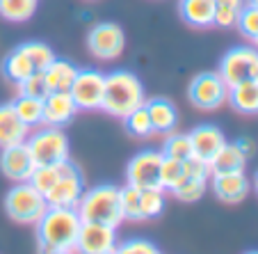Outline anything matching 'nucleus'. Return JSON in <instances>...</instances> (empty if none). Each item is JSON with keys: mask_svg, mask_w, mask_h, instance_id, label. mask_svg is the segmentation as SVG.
<instances>
[{"mask_svg": "<svg viewBox=\"0 0 258 254\" xmlns=\"http://www.w3.org/2000/svg\"><path fill=\"white\" fill-rule=\"evenodd\" d=\"M80 215L76 209L67 206H48L41 220L37 222V238H39V252H57V249L76 247V238L80 231Z\"/></svg>", "mask_w": 258, "mask_h": 254, "instance_id": "1", "label": "nucleus"}, {"mask_svg": "<svg viewBox=\"0 0 258 254\" xmlns=\"http://www.w3.org/2000/svg\"><path fill=\"white\" fill-rule=\"evenodd\" d=\"M146 103V92L142 80L131 71H112L105 76V94H103L101 110L114 115V117H126L135 108Z\"/></svg>", "mask_w": 258, "mask_h": 254, "instance_id": "2", "label": "nucleus"}, {"mask_svg": "<svg viewBox=\"0 0 258 254\" xmlns=\"http://www.w3.org/2000/svg\"><path fill=\"white\" fill-rule=\"evenodd\" d=\"M76 211L83 222H98L114 229L126 220L121 211V199H119V188L112 183H101L89 190H83Z\"/></svg>", "mask_w": 258, "mask_h": 254, "instance_id": "3", "label": "nucleus"}, {"mask_svg": "<svg viewBox=\"0 0 258 254\" xmlns=\"http://www.w3.org/2000/svg\"><path fill=\"white\" fill-rule=\"evenodd\" d=\"M5 211L14 222L21 225H37L41 220V215L48 211V201L34 186L25 183H16L7 190L5 195Z\"/></svg>", "mask_w": 258, "mask_h": 254, "instance_id": "4", "label": "nucleus"}, {"mask_svg": "<svg viewBox=\"0 0 258 254\" xmlns=\"http://www.w3.org/2000/svg\"><path fill=\"white\" fill-rule=\"evenodd\" d=\"M37 165H57L69 158V137L62 128L44 126L25 140Z\"/></svg>", "mask_w": 258, "mask_h": 254, "instance_id": "5", "label": "nucleus"}, {"mask_svg": "<svg viewBox=\"0 0 258 254\" xmlns=\"http://www.w3.org/2000/svg\"><path fill=\"white\" fill-rule=\"evenodd\" d=\"M187 98L197 110H217L226 103L229 98V85L224 83V78L217 74V71H204V74H197L190 80V87H187Z\"/></svg>", "mask_w": 258, "mask_h": 254, "instance_id": "6", "label": "nucleus"}, {"mask_svg": "<svg viewBox=\"0 0 258 254\" xmlns=\"http://www.w3.org/2000/svg\"><path fill=\"white\" fill-rule=\"evenodd\" d=\"M224 83L238 85L242 80H258V48L256 46H235L222 55L217 71Z\"/></svg>", "mask_w": 258, "mask_h": 254, "instance_id": "7", "label": "nucleus"}, {"mask_svg": "<svg viewBox=\"0 0 258 254\" xmlns=\"http://www.w3.org/2000/svg\"><path fill=\"white\" fill-rule=\"evenodd\" d=\"M87 48L98 60H117L126 48V34L121 25L112 21L96 23L87 34Z\"/></svg>", "mask_w": 258, "mask_h": 254, "instance_id": "8", "label": "nucleus"}, {"mask_svg": "<svg viewBox=\"0 0 258 254\" xmlns=\"http://www.w3.org/2000/svg\"><path fill=\"white\" fill-rule=\"evenodd\" d=\"M69 94L73 96L78 110H101L105 94V74L96 69H78Z\"/></svg>", "mask_w": 258, "mask_h": 254, "instance_id": "9", "label": "nucleus"}, {"mask_svg": "<svg viewBox=\"0 0 258 254\" xmlns=\"http://www.w3.org/2000/svg\"><path fill=\"white\" fill-rule=\"evenodd\" d=\"M160 165H162V151L144 149L135 154L126 167V179L131 186L137 188H162L160 186Z\"/></svg>", "mask_w": 258, "mask_h": 254, "instance_id": "10", "label": "nucleus"}, {"mask_svg": "<svg viewBox=\"0 0 258 254\" xmlns=\"http://www.w3.org/2000/svg\"><path fill=\"white\" fill-rule=\"evenodd\" d=\"M117 249V229L98 222H83L73 252L78 254H112Z\"/></svg>", "mask_w": 258, "mask_h": 254, "instance_id": "11", "label": "nucleus"}, {"mask_svg": "<svg viewBox=\"0 0 258 254\" xmlns=\"http://www.w3.org/2000/svg\"><path fill=\"white\" fill-rule=\"evenodd\" d=\"M34 167H37V163H34V158L25 142L5 147L3 154H0V170H3V174L10 181H14V183H25V181H30Z\"/></svg>", "mask_w": 258, "mask_h": 254, "instance_id": "12", "label": "nucleus"}, {"mask_svg": "<svg viewBox=\"0 0 258 254\" xmlns=\"http://www.w3.org/2000/svg\"><path fill=\"white\" fill-rule=\"evenodd\" d=\"M187 135H190L195 158L204 161L206 165H210V161H213V158L222 151V147L226 144V137H224V133H222V128L213 126V124H201V126L192 128Z\"/></svg>", "mask_w": 258, "mask_h": 254, "instance_id": "13", "label": "nucleus"}, {"mask_svg": "<svg viewBox=\"0 0 258 254\" xmlns=\"http://www.w3.org/2000/svg\"><path fill=\"white\" fill-rule=\"evenodd\" d=\"M210 186L217 199L226 204H238L251 190V181L247 179L244 172H224V174H213Z\"/></svg>", "mask_w": 258, "mask_h": 254, "instance_id": "14", "label": "nucleus"}, {"mask_svg": "<svg viewBox=\"0 0 258 254\" xmlns=\"http://www.w3.org/2000/svg\"><path fill=\"white\" fill-rule=\"evenodd\" d=\"M78 113V106L69 92H48L44 96V126L64 128Z\"/></svg>", "mask_w": 258, "mask_h": 254, "instance_id": "15", "label": "nucleus"}, {"mask_svg": "<svg viewBox=\"0 0 258 254\" xmlns=\"http://www.w3.org/2000/svg\"><path fill=\"white\" fill-rule=\"evenodd\" d=\"M83 174L73 172V174H64L62 179L46 192V201L48 206H67V209H76L78 199L83 195Z\"/></svg>", "mask_w": 258, "mask_h": 254, "instance_id": "16", "label": "nucleus"}, {"mask_svg": "<svg viewBox=\"0 0 258 254\" xmlns=\"http://www.w3.org/2000/svg\"><path fill=\"white\" fill-rule=\"evenodd\" d=\"M144 106H146V113H149V119H151L153 133L169 135V133L176 131V126H178V110H176V106L169 98L156 96V98H149Z\"/></svg>", "mask_w": 258, "mask_h": 254, "instance_id": "17", "label": "nucleus"}, {"mask_svg": "<svg viewBox=\"0 0 258 254\" xmlns=\"http://www.w3.org/2000/svg\"><path fill=\"white\" fill-rule=\"evenodd\" d=\"M30 135V128L21 122L12 103H3L0 106V149L12 147V144H21Z\"/></svg>", "mask_w": 258, "mask_h": 254, "instance_id": "18", "label": "nucleus"}, {"mask_svg": "<svg viewBox=\"0 0 258 254\" xmlns=\"http://www.w3.org/2000/svg\"><path fill=\"white\" fill-rule=\"evenodd\" d=\"M73 172H80V170H78V165L71 163L69 158L62 161V163H57V165H37L28 183L37 188L41 195H46V192H48L64 174H73Z\"/></svg>", "mask_w": 258, "mask_h": 254, "instance_id": "19", "label": "nucleus"}, {"mask_svg": "<svg viewBox=\"0 0 258 254\" xmlns=\"http://www.w3.org/2000/svg\"><path fill=\"white\" fill-rule=\"evenodd\" d=\"M226 101L240 115H258V80H242L238 85H231Z\"/></svg>", "mask_w": 258, "mask_h": 254, "instance_id": "20", "label": "nucleus"}, {"mask_svg": "<svg viewBox=\"0 0 258 254\" xmlns=\"http://www.w3.org/2000/svg\"><path fill=\"white\" fill-rule=\"evenodd\" d=\"M76 74H78V67L73 62L55 58L44 69V78H46V85H48V92H69L73 80H76Z\"/></svg>", "mask_w": 258, "mask_h": 254, "instance_id": "21", "label": "nucleus"}, {"mask_svg": "<svg viewBox=\"0 0 258 254\" xmlns=\"http://www.w3.org/2000/svg\"><path fill=\"white\" fill-rule=\"evenodd\" d=\"M180 16L192 28L215 25V0H180Z\"/></svg>", "mask_w": 258, "mask_h": 254, "instance_id": "22", "label": "nucleus"}, {"mask_svg": "<svg viewBox=\"0 0 258 254\" xmlns=\"http://www.w3.org/2000/svg\"><path fill=\"white\" fill-rule=\"evenodd\" d=\"M247 154L235 144V142H226L222 151L210 161V174H224V172H244L247 165Z\"/></svg>", "mask_w": 258, "mask_h": 254, "instance_id": "23", "label": "nucleus"}, {"mask_svg": "<svg viewBox=\"0 0 258 254\" xmlns=\"http://www.w3.org/2000/svg\"><path fill=\"white\" fill-rule=\"evenodd\" d=\"M34 71H37L34 64L30 62V58L21 48H14L5 60H3V74H5V78L14 85H21L25 78H30Z\"/></svg>", "mask_w": 258, "mask_h": 254, "instance_id": "24", "label": "nucleus"}, {"mask_svg": "<svg viewBox=\"0 0 258 254\" xmlns=\"http://www.w3.org/2000/svg\"><path fill=\"white\" fill-rule=\"evenodd\" d=\"M16 115L21 117V122L28 128L41 126L44 124V98L37 96H28V94H19V96L12 101Z\"/></svg>", "mask_w": 258, "mask_h": 254, "instance_id": "25", "label": "nucleus"}, {"mask_svg": "<svg viewBox=\"0 0 258 254\" xmlns=\"http://www.w3.org/2000/svg\"><path fill=\"white\" fill-rule=\"evenodd\" d=\"M39 0H0V16L12 23H23L34 16Z\"/></svg>", "mask_w": 258, "mask_h": 254, "instance_id": "26", "label": "nucleus"}, {"mask_svg": "<svg viewBox=\"0 0 258 254\" xmlns=\"http://www.w3.org/2000/svg\"><path fill=\"white\" fill-rule=\"evenodd\" d=\"M244 5H247V0H215V25L235 28Z\"/></svg>", "mask_w": 258, "mask_h": 254, "instance_id": "27", "label": "nucleus"}, {"mask_svg": "<svg viewBox=\"0 0 258 254\" xmlns=\"http://www.w3.org/2000/svg\"><path fill=\"white\" fill-rule=\"evenodd\" d=\"M162 156L165 158H174V161H187L192 158V142L187 133H169L165 140V147H162Z\"/></svg>", "mask_w": 258, "mask_h": 254, "instance_id": "28", "label": "nucleus"}, {"mask_svg": "<svg viewBox=\"0 0 258 254\" xmlns=\"http://www.w3.org/2000/svg\"><path fill=\"white\" fill-rule=\"evenodd\" d=\"M165 211V190L162 188H144L140 199V218L151 220Z\"/></svg>", "mask_w": 258, "mask_h": 254, "instance_id": "29", "label": "nucleus"}, {"mask_svg": "<svg viewBox=\"0 0 258 254\" xmlns=\"http://www.w3.org/2000/svg\"><path fill=\"white\" fill-rule=\"evenodd\" d=\"M123 122H126V131L131 133L133 137L146 140V137L153 135V126H151V119H149V113H146V106L135 108L131 115L123 117Z\"/></svg>", "mask_w": 258, "mask_h": 254, "instance_id": "30", "label": "nucleus"}, {"mask_svg": "<svg viewBox=\"0 0 258 254\" xmlns=\"http://www.w3.org/2000/svg\"><path fill=\"white\" fill-rule=\"evenodd\" d=\"M19 48L28 55L30 62L34 64V69H37V71H44V69L48 67L55 58H57V55H55V50L50 48L48 44H44V41H25V44H21Z\"/></svg>", "mask_w": 258, "mask_h": 254, "instance_id": "31", "label": "nucleus"}, {"mask_svg": "<svg viewBox=\"0 0 258 254\" xmlns=\"http://www.w3.org/2000/svg\"><path fill=\"white\" fill-rule=\"evenodd\" d=\"M206 186H208V179H192V176H187V179H183L178 186L171 190V195L180 201L192 204V201H199L201 197H204Z\"/></svg>", "mask_w": 258, "mask_h": 254, "instance_id": "32", "label": "nucleus"}, {"mask_svg": "<svg viewBox=\"0 0 258 254\" xmlns=\"http://www.w3.org/2000/svg\"><path fill=\"white\" fill-rule=\"evenodd\" d=\"M183 179H185L183 163L174 161V158H165V156H162V165H160V186H162V190H169L171 192Z\"/></svg>", "mask_w": 258, "mask_h": 254, "instance_id": "33", "label": "nucleus"}, {"mask_svg": "<svg viewBox=\"0 0 258 254\" xmlns=\"http://www.w3.org/2000/svg\"><path fill=\"white\" fill-rule=\"evenodd\" d=\"M119 199H121V211L126 220H142L140 218V199H142V188L126 183L119 188Z\"/></svg>", "mask_w": 258, "mask_h": 254, "instance_id": "34", "label": "nucleus"}, {"mask_svg": "<svg viewBox=\"0 0 258 254\" xmlns=\"http://www.w3.org/2000/svg\"><path fill=\"white\" fill-rule=\"evenodd\" d=\"M114 254H162L158 249L156 243L146 238H131V240H123V243H117V249Z\"/></svg>", "mask_w": 258, "mask_h": 254, "instance_id": "35", "label": "nucleus"}, {"mask_svg": "<svg viewBox=\"0 0 258 254\" xmlns=\"http://www.w3.org/2000/svg\"><path fill=\"white\" fill-rule=\"evenodd\" d=\"M235 28H238L244 37H249L251 41L256 39V37H258V10H256V7L244 5V10L240 12V16H238Z\"/></svg>", "mask_w": 258, "mask_h": 254, "instance_id": "36", "label": "nucleus"}, {"mask_svg": "<svg viewBox=\"0 0 258 254\" xmlns=\"http://www.w3.org/2000/svg\"><path fill=\"white\" fill-rule=\"evenodd\" d=\"M21 92L19 94H28V96H37V98H44L48 94V85H46L44 78V71H34L30 78H25L23 83L19 85Z\"/></svg>", "mask_w": 258, "mask_h": 254, "instance_id": "37", "label": "nucleus"}, {"mask_svg": "<svg viewBox=\"0 0 258 254\" xmlns=\"http://www.w3.org/2000/svg\"><path fill=\"white\" fill-rule=\"evenodd\" d=\"M235 144H238V147L242 149L247 156H251V154H253V142L249 140V137H240V140H235Z\"/></svg>", "mask_w": 258, "mask_h": 254, "instance_id": "38", "label": "nucleus"}, {"mask_svg": "<svg viewBox=\"0 0 258 254\" xmlns=\"http://www.w3.org/2000/svg\"><path fill=\"white\" fill-rule=\"evenodd\" d=\"M251 186H253V190H256V195H258V172L253 174V181H251Z\"/></svg>", "mask_w": 258, "mask_h": 254, "instance_id": "39", "label": "nucleus"}, {"mask_svg": "<svg viewBox=\"0 0 258 254\" xmlns=\"http://www.w3.org/2000/svg\"><path fill=\"white\" fill-rule=\"evenodd\" d=\"M46 254H73L71 249H57V252H46Z\"/></svg>", "mask_w": 258, "mask_h": 254, "instance_id": "40", "label": "nucleus"}, {"mask_svg": "<svg viewBox=\"0 0 258 254\" xmlns=\"http://www.w3.org/2000/svg\"><path fill=\"white\" fill-rule=\"evenodd\" d=\"M247 5H251V7H256L258 10V0H247Z\"/></svg>", "mask_w": 258, "mask_h": 254, "instance_id": "41", "label": "nucleus"}, {"mask_svg": "<svg viewBox=\"0 0 258 254\" xmlns=\"http://www.w3.org/2000/svg\"><path fill=\"white\" fill-rule=\"evenodd\" d=\"M244 254H258V249H251V252H244Z\"/></svg>", "mask_w": 258, "mask_h": 254, "instance_id": "42", "label": "nucleus"}, {"mask_svg": "<svg viewBox=\"0 0 258 254\" xmlns=\"http://www.w3.org/2000/svg\"><path fill=\"white\" fill-rule=\"evenodd\" d=\"M253 44H256V48H258V37H256V39H253Z\"/></svg>", "mask_w": 258, "mask_h": 254, "instance_id": "43", "label": "nucleus"}, {"mask_svg": "<svg viewBox=\"0 0 258 254\" xmlns=\"http://www.w3.org/2000/svg\"><path fill=\"white\" fill-rule=\"evenodd\" d=\"M112 254H114V252H112Z\"/></svg>", "mask_w": 258, "mask_h": 254, "instance_id": "44", "label": "nucleus"}]
</instances>
